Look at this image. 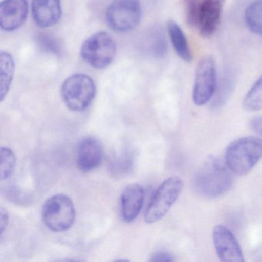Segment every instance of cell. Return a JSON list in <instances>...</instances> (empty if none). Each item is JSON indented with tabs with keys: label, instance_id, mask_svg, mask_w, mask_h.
Segmentation results:
<instances>
[{
	"label": "cell",
	"instance_id": "52a82bcc",
	"mask_svg": "<svg viewBox=\"0 0 262 262\" xmlns=\"http://www.w3.org/2000/svg\"><path fill=\"white\" fill-rule=\"evenodd\" d=\"M217 85L215 61L209 55L204 56L196 67L192 91L193 102L198 106H202L209 102L214 97Z\"/></svg>",
	"mask_w": 262,
	"mask_h": 262
},
{
	"label": "cell",
	"instance_id": "8fae6325",
	"mask_svg": "<svg viewBox=\"0 0 262 262\" xmlns=\"http://www.w3.org/2000/svg\"><path fill=\"white\" fill-rule=\"evenodd\" d=\"M29 14L27 0H4L0 5V25L4 31L19 29Z\"/></svg>",
	"mask_w": 262,
	"mask_h": 262
},
{
	"label": "cell",
	"instance_id": "8992f818",
	"mask_svg": "<svg viewBox=\"0 0 262 262\" xmlns=\"http://www.w3.org/2000/svg\"><path fill=\"white\" fill-rule=\"evenodd\" d=\"M116 53V42L105 32H99L89 37L80 49L82 59L96 69L108 67L114 59Z\"/></svg>",
	"mask_w": 262,
	"mask_h": 262
},
{
	"label": "cell",
	"instance_id": "ba28073f",
	"mask_svg": "<svg viewBox=\"0 0 262 262\" xmlns=\"http://www.w3.org/2000/svg\"><path fill=\"white\" fill-rule=\"evenodd\" d=\"M142 16V9L138 0H114L106 10L108 27L118 33L134 29Z\"/></svg>",
	"mask_w": 262,
	"mask_h": 262
},
{
	"label": "cell",
	"instance_id": "d6986e66",
	"mask_svg": "<svg viewBox=\"0 0 262 262\" xmlns=\"http://www.w3.org/2000/svg\"><path fill=\"white\" fill-rule=\"evenodd\" d=\"M0 178L3 181L13 174L16 167V158L11 149L3 147L0 151Z\"/></svg>",
	"mask_w": 262,
	"mask_h": 262
},
{
	"label": "cell",
	"instance_id": "7a4b0ae2",
	"mask_svg": "<svg viewBox=\"0 0 262 262\" xmlns=\"http://www.w3.org/2000/svg\"><path fill=\"white\" fill-rule=\"evenodd\" d=\"M262 159V139L245 136L233 141L225 155V162L232 174H248Z\"/></svg>",
	"mask_w": 262,
	"mask_h": 262
},
{
	"label": "cell",
	"instance_id": "e0dca14e",
	"mask_svg": "<svg viewBox=\"0 0 262 262\" xmlns=\"http://www.w3.org/2000/svg\"><path fill=\"white\" fill-rule=\"evenodd\" d=\"M244 18L248 30L257 36H262V0H254L249 4Z\"/></svg>",
	"mask_w": 262,
	"mask_h": 262
},
{
	"label": "cell",
	"instance_id": "44dd1931",
	"mask_svg": "<svg viewBox=\"0 0 262 262\" xmlns=\"http://www.w3.org/2000/svg\"><path fill=\"white\" fill-rule=\"evenodd\" d=\"M174 256L172 254H170L169 252H167V251H157V252L155 253L152 256H151V258L150 259V261H166V262H171L174 261Z\"/></svg>",
	"mask_w": 262,
	"mask_h": 262
},
{
	"label": "cell",
	"instance_id": "3957f363",
	"mask_svg": "<svg viewBox=\"0 0 262 262\" xmlns=\"http://www.w3.org/2000/svg\"><path fill=\"white\" fill-rule=\"evenodd\" d=\"M96 88L94 81L85 74H74L67 78L61 86V96L72 111L86 110L94 99Z\"/></svg>",
	"mask_w": 262,
	"mask_h": 262
},
{
	"label": "cell",
	"instance_id": "6da1fadb",
	"mask_svg": "<svg viewBox=\"0 0 262 262\" xmlns=\"http://www.w3.org/2000/svg\"><path fill=\"white\" fill-rule=\"evenodd\" d=\"M229 168L217 158H210L196 173L193 181L194 190L200 195L214 199L225 194L231 188L233 179Z\"/></svg>",
	"mask_w": 262,
	"mask_h": 262
},
{
	"label": "cell",
	"instance_id": "9a60e30c",
	"mask_svg": "<svg viewBox=\"0 0 262 262\" xmlns=\"http://www.w3.org/2000/svg\"><path fill=\"white\" fill-rule=\"evenodd\" d=\"M167 31L178 56L185 62H191L192 60V53L182 29L176 22L171 20L167 24Z\"/></svg>",
	"mask_w": 262,
	"mask_h": 262
},
{
	"label": "cell",
	"instance_id": "7c38bea8",
	"mask_svg": "<svg viewBox=\"0 0 262 262\" xmlns=\"http://www.w3.org/2000/svg\"><path fill=\"white\" fill-rule=\"evenodd\" d=\"M103 159V148L99 140L86 137L81 141L77 148L76 163L81 171L88 172L99 166Z\"/></svg>",
	"mask_w": 262,
	"mask_h": 262
},
{
	"label": "cell",
	"instance_id": "9c48e42d",
	"mask_svg": "<svg viewBox=\"0 0 262 262\" xmlns=\"http://www.w3.org/2000/svg\"><path fill=\"white\" fill-rule=\"evenodd\" d=\"M212 240L220 261H245L242 247L229 228L222 225L214 227L212 231Z\"/></svg>",
	"mask_w": 262,
	"mask_h": 262
},
{
	"label": "cell",
	"instance_id": "5bb4252c",
	"mask_svg": "<svg viewBox=\"0 0 262 262\" xmlns=\"http://www.w3.org/2000/svg\"><path fill=\"white\" fill-rule=\"evenodd\" d=\"M145 192L143 187L133 184L125 188L121 197V214L125 222L137 219L143 206Z\"/></svg>",
	"mask_w": 262,
	"mask_h": 262
},
{
	"label": "cell",
	"instance_id": "ac0fdd59",
	"mask_svg": "<svg viewBox=\"0 0 262 262\" xmlns=\"http://www.w3.org/2000/svg\"><path fill=\"white\" fill-rule=\"evenodd\" d=\"M242 107L249 113L262 110V74L245 95L242 101Z\"/></svg>",
	"mask_w": 262,
	"mask_h": 262
},
{
	"label": "cell",
	"instance_id": "30bf717a",
	"mask_svg": "<svg viewBox=\"0 0 262 262\" xmlns=\"http://www.w3.org/2000/svg\"><path fill=\"white\" fill-rule=\"evenodd\" d=\"M225 4V0H201L194 27L202 37H210L215 33Z\"/></svg>",
	"mask_w": 262,
	"mask_h": 262
},
{
	"label": "cell",
	"instance_id": "4fadbf2b",
	"mask_svg": "<svg viewBox=\"0 0 262 262\" xmlns=\"http://www.w3.org/2000/svg\"><path fill=\"white\" fill-rule=\"evenodd\" d=\"M31 10L35 24L40 28L56 25L62 16L60 0H32Z\"/></svg>",
	"mask_w": 262,
	"mask_h": 262
},
{
	"label": "cell",
	"instance_id": "5b68a950",
	"mask_svg": "<svg viewBox=\"0 0 262 262\" xmlns=\"http://www.w3.org/2000/svg\"><path fill=\"white\" fill-rule=\"evenodd\" d=\"M76 209L73 201L65 194H58L47 199L42 206V220L54 232H63L73 226Z\"/></svg>",
	"mask_w": 262,
	"mask_h": 262
},
{
	"label": "cell",
	"instance_id": "ffe728a7",
	"mask_svg": "<svg viewBox=\"0 0 262 262\" xmlns=\"http://www.w3.org/2000/svg\"><path fill=\"white\" fill-rule=\"evenodd\" d=\"M233 87L234 77L230 72L226 71L222 76L220 82H217V89L214 96L216 105L224 103L228 99Z\"/></svg>",
	"mask_w": 262,
	"mask_h": 262
},
{
	"label": "cell",
	"instance_id": "2e32d148",
	"mask_svg": "<svg viewBox=\"0 0 262 262\" xmlns=\"http://www.w3.org/2000/svg\"><path fill=\"white\" fill-rule=\"evenodd\" d=\"M0 68H1V89L0 99L4 100L10 91L12 80L14 74L15 63L13 56L7 52L3 51L0 56Z\"/></svg>",
	"mask_w": 262,
	"mask_h": 262
},
{
	"label": "cell",
	"instance_id": "603a6c76",
	"mask_svg": "<svg viewBox=\"0 0 262 262\" xmlns=\"http://www.w3.org/2000/svg\"><path fill=\"white\" fill-rule=\"evenodd\" d=\"M9 223V214L7 210L4 209V208H1L0 210V231H1V234H4V231L7 228V225Z\"/></svg>",
	"mask_w": 262,
	"mask_h": 262
},
{
	"label": "cell",
	"instance_id": "7402d4cb",
	"mask_svg": "<svg viewBox=\"0 0 262 262\" xmlns=\"http://www.w3.org/2000/svg\"><path fill=\"white\" fill-rule=\"evenodd\" d=\"M249 125L254 133L262 137V115L252 118L250 121Z\"/></svg>",
	"mask_w": 262,
	"mask_h": 262
},
{
	"label": "cell",
	"instance_id": "277c9868",
	"mask_svg": "<svg viewBox=\"0 0 262 262\" xmlns=\"http://www.w3.org/2000/svg\"><path fill=\"white\" fill-rule=\"evenodd\" d=\"M184 182L179 176L165 179L156 190L145 214V221L155 223L163 219L182 194Z\"/></svg>",
	"mask_w": 262,
	"mask_h": 262
}]
</instances>
